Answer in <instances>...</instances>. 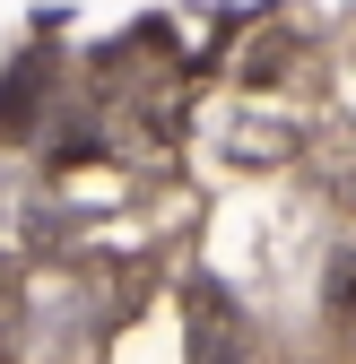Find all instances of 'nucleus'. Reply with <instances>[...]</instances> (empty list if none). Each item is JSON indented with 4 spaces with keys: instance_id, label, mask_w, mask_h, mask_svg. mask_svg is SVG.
Wrapping results in <instances>:
<instances>
[{
    "instance_id": "f257e3e1",
    "label": "nucleus",
    "mask_w": 356,
    "mask_h": 364,
    "mask_svg": "<svg viewBox=\"0 0 356 364\" xmlns=\"http://www.w3.org/2000/svg\"><path fill=\"white\" fill-rule=\"evenodd\" d=\"M200 364H235V347L226 338H200Z\"/></svg>"
}]
</instances>
